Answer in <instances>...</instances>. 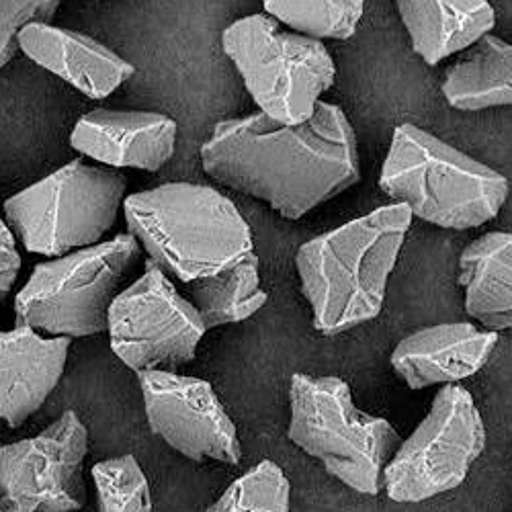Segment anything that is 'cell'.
<instances>
[{
  "mask_svg": "<svg viewBox=\"0 0 512 512\" xmlns=\"http://www.w3.org/2000/svg\"><path fill=\"white\" fill-rule=\"evenodd\" d=\"M201 162L211 179L269 203L287 220L304 218L361 179L353 125L326 101L300 125L261 111L224 119L203 144Z\"/></svg>",
  "mask_w": 512,
  "mask_h": 512,
  "instance_id": "6da1fadb",
  "label": "cell"
},
{
  "mask_svg": "<svg viewBox=\"0 0 512 512\" xmlns=\"http://www.w3.org/2000/svg\"><path fill=\"white\" fill-rule=\"evenodd\" d=\"M412 218L404 203L383 205L297 250L302 293L320 334L334 336L379 316Z\"/></svg>",
  "mask_w": 512,
  "mask_h": 512,
  "instance_id": "7a4b0ae2",
  "label": "cell"
},
{
  "mask_svg": "<svg viewBox=\"0 0 512 512\" xmlns=\"http://www.w3.org/2000/svg\"><path fill=\"white\" fill-rule=\"evenodd\" d=\"M123 209L150 261L183 283L218 275L254 252L250 226L218 189L166 183L130 195Z\"/></svg>",
  "mask_w": 512,
  "mask_h": 512,
  "instance_id": "3957f363",
  "label": "cell"
},
{
  "mask_svg": "<svg viewBox=\"0 0 512 512\" xmlns=\"http://www.w3.org/2000/svg\"><path fill=\"white\" fill-rule=\"evenodd\" d=\"M379 187L408 205L412 216L445 230L488 224L510 193L498 170L412 123L396 127Z\"/></svg>",
  "mask_w": 512,
  "mask_h": 512,
  "instance_id": "277c9868",
  "label": "cell"
},
{
  "mask_svg": "<svg viewBox=\"0 0 512 512\" xmlns=\"http://www.w3.org/2000/svg\"><path fill=\"white\" fill-rule=\"evenodd\" d=\"M287 437L318 459L326 472L351 490L377 496L383 472L402 445L394 426L359 410L347 383L334 377L295 373L289 388Z\"/></svg>",
  "mask_w": 512,
  "mask_h": 512,
  "instance_id": "5b68a950",
  "label": "cell"
},
{
  "mask_svg": "<svg viewBox=\"0 0 512 512\" xmlns=\"http://www.w3.org/2000/svg\"><path fill=\"white\" fill-rule=\"evenodd\" d=\"M142 256L132 234L82 248L35 267L15 300V328L56 338H80L109 330V310Z\"/></svg>",
  "mask_w": 512,
  "mask_h": 512,
  "instance_id": "8992f818",
  "label": "cell"
},
{
  "mask_svg": "<svg viewBox=\"0 0 512 512\" xmlns=\"http://www.w3.org/2000/svg\"><path fill=\"white\" fill-rule=\"evenodd\" d=\"M222 46L261 113L283 125L308 121L336 78L322 41L285 31L267 13L232 23Z\"/></svg>",
  "mask_w": 512,
  "mask_h": 512,
  "instance_id": "52a82bcc",
  "label": "cell"
},
{
  "mask_svg": "<svg viewBox=\"0 0 512 512\" xmlns=\"http://www.w3.org/2000/svg\"><path fill=\"white\" fill-rule=\"evenodd\" d=\"M125 177L115 168L72 160L5 201V218L25 250L66 256L97 246L117 220Z\"/></svg>",
  "mask_w": 512,
  "mask_h": 512,
  "instance_id": "ba28073f",
  "label": "cell"
},
{
  "mask_svg": "<svg viewBox=\"0 0 512 512\" xmlns=\"http://www.w3.org/2000/svg\"><path fill=\"white\" fill-rule=\"evenodd\" d=\"M484 447V420L472 394L443 386L429 414L388 463L383 490L396 502H422L455 490Z\"/></svg>",
  "mask_w": 512,
  "mask_h": 512,
  "instance_id": "9c48e42d",
  "label": "cell"
},
{
  "mask_svg": "<svg viewBox=\"0 0 512 512\" xmlns=\"http://www.w3.org/2000/svg\"><path fill=\"white\" fill-rule=\"evenodd\" d=\"M205 332L195 306L152 261L109 310L111 349L136 373L173 371L191 363Z\"/></svg>",
  "mask_w": 512,
  "mask_h": 512,
  "instance_id": "30bf717a",
  "label": "cell"
},
{
  "mask_svg": "<svg viewBox=\"0 0 512 512\" xmlns=\"http://www.w3.org/2000/svg\"><path fill=\"white\" fill-rule=\"evenodd\" d=\"M87 426L64 412L33 439L0 447V512H74L87 502L82 480Z\"/></svg>",
  "mask_w": 512,
  "mask_h": 512,
  "instance_id": "8fae6325",
  "label": "cell"
},
{
  "mask_svg": "<svg viewBox=\"0 0 512 512\" xmlns=\"http://www.w3.org/2000/svg\"><path fill=\"white\" fill-rule=\"evenodd\" d=\"M138 379L156 437L197 463H240L236 426L207 381L173 371H142Z\"/></svg>",
  "mask_w": 512,
  "mask_h": 512,
  "instance_id": "7c38bea8",
  "label": "cell"
},
{
  "mask_svg": "<svg viewBox=\"0 0 512 512\" xmlns=\"http://www.w3.org/2000/svg\"><path fill=\"white\" fill-rule=\"evenodd\" d=\"M179 125L164 113L97 109L78 119L70 144L111 168H162L175 154Z\"/></svg>",
  "mask_w": 512,
  "mask_h": 512,
  "instance_id": "4fadbf2b",
  "label": "cell"
},
{
  "mask_svg": "<svg viewBox=\"0 0 512 512\" xmlns=\"http://www.w3.org/2000/svg\"><path fill=\"white\" fill-rule=\"evenodd\" d=\"M498 334L472 322L426 326L402 338L392 353V367L412 390H424L478 373L496 349Z\"/></svg>",
  "mask_w": 512,
  "mask_h": 512,
  "instance_id": "5bb4252c",
  "label": "cell"
},
{
  "mask_svg": "<svg viewBox=\"0 0 512 512\" xmlns=\"http://www.w3.org/2000/svg\"><path fill=\"white\" fill-rule=\"evenodd\" d=\"M70 338H46L31 328L0 332V420L17 429L56 390Z\"/></svg>",
  "mask_w": 512,
  "mask_h": 512,
  "instance_id": "9a60e30c",
  "label": "cell"
},
{
  "mask_svg": "<svg viewBox=\"0 0 512 512\" xmlns=\"http://www.w3.org/2000/svg\"><path fill=\"white\" fill-rule=\"evenodd\" d=\"M19 48L89 99L109 97L134 76V66L97 39L48 23L27 25L19 33Z\"/></svg>",
  "mask_w": 512,
  "mask_h": 512,
  "instance_id": "2e32d148",
  "label": "cell"
},
{
  "mask_svg": "<svg viewBox=\"0 0 512 512\" xmlns=\"http://www.w3.org/2000/svg\"><path fill=\"white\" fill-rule=\"evenodd\" d=\"M396 9L412 50L429 66L472 50L496 25V11L486 0H400Z\"/></svg>",
  "mask_w": 512,
  "mask_h": 512,
  "instance_id": "e0dca14e",
  "label": "cell"
},
{
  "mask_svg": "<svg viewBox=\"0 0 512 512\" xmlns=\"http://www.w3.org/2000/svg\"><path fill=\"white\" fill-rule=\"evenodd\" d=\"M465 310L484 330H512V234L488 232L459 256Z\"/></svg>",
  "mask_w": 512,
  "mask_h": 512,
  "instance_id": "ac0fdd59",
  "label": "cell"
},
{
  "mask_svg": "<svg viewBox=\"0 0 512 512\" xmlns=\"http://www.w3.org/2000/svg\"><path fill=\"white\" fill-rule=\"evenodd\" d=\"M447 103L459 111L512 105V44L486 35L455 62L443 80Z\"/></svg>",
  "mask_w": 512,
  "mask_h": 512,
  "instance_id": "d6986e66",
  "label": "cell"
},
{
  "mask_svg": "<svg viewBox=\"0 0 512 512\" xmlns=\"http://www.w3.org/2000/svg\"><path fill=\"white\" fill-rule=\"evenodd\" d=\"M259 267V256L252 252L218 275L185 283L189 302L195 306L205 330L242 322L267 304L269 295L261 287Z\"/></svg>",
  "mask_w": 512,
  "mask_h": 512,
  "instance_id": "ffe728a7",
  "label": "cell"
},
{
  "mask_svg": "<svg viewBox=\"0 0 512 512\" xmlns=\"http://www.w3.org/2000/svg\"><path fill=\"white\" fill-rule=\"evenodd\" d=\"M361 0H271L265 13L293 33L316 41L349 39L363 17Z\"/></svg>",
  "mask_w": 512,
  "mask_h": 512,
  "instance_id": "44dd1931",
  "label": "cell"
},
{
  "mask_svg": "<svg viewBox=\"0 0 512 512\" xmlns=\"http://www.w3.org/2000/svg\"><path fill=\"white\" fill-rule=\"evenodd\" d=\"M291 486L283 469L265 459L238 478L207 512H289Z\"/></svg>",
  "mask_w": 512,
  "mask_h": 512,
  "instance_id": "7402d4cb",
  "label": "cell"
},
{
  "mask_svg": "<svg viewBox=\"0 0 512 512\" xmlns=\"http://www.w3.org/2000/svg\"><path fill=\"white\" fill-rule=\"evenodd\" d=\"M99 512H152L150 484L134 455H121L93 467Z\"/></svg>",
  "mask_w": 512,
  "mask_h": 512,
  "instance_id": "603a6c76",
  "label": "cell"
},
{
  "mask_svg": "<svg viewBox=\"0 0 512 512\" xmlns=\"http://www.w3.org/2000/svg\"><path fill=\"white\" fill-rule=\"evenodd\" d=\"M60 3L56 0H0V68H5L19 48V33L31 23H48Z\"/></svg>",
  "mask_w": 512,
  "mask_h": 512,
  "instance_id": "cb8c5ba5",
  "label": "cell"
},
{
  "mask_svg": "<svg viewBox=\"0 0 512 512\" xmlns=\"http://www.w3.org/2000/svg\"><path fill=\"white\" fill-rule=\"evenodd\" d=\"M21 271V254L11 228L0 220V306L5 304Z\"/></svg>",
  "mask_w": 512,
  "mask_h": 512,
  "instance_id": "d4e9b609",
  "label": "cell"
}]
</instances>
